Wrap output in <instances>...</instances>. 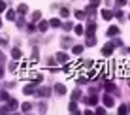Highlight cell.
I'll return each instance as SVG.
<instances>
[{
	"instance_id": "obj_24",
	"label": "cell",
	"mask_w": 130,
	"mask_h": 115,
	"mask_svg": "<svg viewBox=\"0 0 130 115\" xmlns=\"http://www.w3.org/2000/svg\"><path fill=\"white\" fill-rule=\"evenodd\" d=\"M42 19V11H34L32 13V21H40Z\"/></svg>"
},
{
	"instance_id": "obj_26",
	"label": "cell",
	"mask_w": 130,
	"mask_h": 115,
	"mask_svg": "<svg viewBox=\"0 0 130 115\" xmlns=\"http://www.w3.org/2000/svg\"><path fill=\"white\" fill-rule=\"evenodd\" d=\"M119 113H121V115L128 113V106H119Z\"/></svg>"
},
{
	"instance_id": "obj_10",
	"label": "cell",
	"mask_w": 130,
	"mask_h": 115,
	"mask_svg": "<svg viewBox=\"0 0 130 115\" xmlns=\"http://www.w3.org/2000/svg\"><path fill=\"white\" fill-rule=\"evenodd\" d=\"M55 60H59V62H66V60H68V55H66V53H57Z\"/></svg>"
},
{
	"instance_id": "obj_29",
	"label": "cell",
	"mask_w": 130,
	"mask_h": 115,
	"mask_svg": "<svg viewBox=\"0 0 130 115\" xmlns=\"http://www.w3.org/2000/svg\"><path fill=\"white\" fill-rule=\"evenodd\" d=\"M0 100H6V102H8V100H10V96H8V92H0Z\"/></svg>"
},
{
	"instance_id": "obj_4",
	"label": "cell",
	"mask_w": 130,
	"mask_h": 115,
	"mask_svg": "<svg viewBox=\"0 0 130 115\" xmlns=\"http://www.w3.org/2000/svg\"><path fill=\"white\" fill-rule=\"evenodd\" d=\"M36 94H38V96H42V98H47V96L51 94V89H49V87H42V89H38V91H36Z\"/></svg>"
},
{
	"instance_id": "obj_8",
	"label": "cell",
	"mask_w": 130,
	"mask_h": 115,
	"mask_svg": "<svg viewBox=\"0 0 130 115\" xmlns=\"http://www.w3.org/2000/svg\"><path fill=\"white\" fill-rule=\"evenodd\" d=\"M102 17H104L106 21H109V19H113V17H115V13L109 11V10H102Z\"/></svg>"
},
{
	"instance_id": "obj_13",
	"label": "cell",
	"mask_w": 130,
	"mask_h": 115,
	"mask_svg": "<svg viewBox=\"0 0 130 115\" xmlns=\"http://www.w3.org/2000/svg\"><path fill=\"white\" fill-rule=\"evenodd\" d=\"M117 34H119V28H117V26H109V28H107V36L113 38V36H117Z\"/></svg>"
},
{
	"instance_id": "obj_39",
	"label": "cell",
	"mask_w": 130,
	"mask_h": 115,
	"mask_svg": "<svg viewBox=\"0 0 130 115\" xmlns=\"http://www.w3.org/2000/svg\"><path fill=\"white\" fill-rule=\"evenodd\" d=\"M4 76V70H2V66H0V77H2Z\"/></svg>"
},
{
	"instance_id": "obj_16",
	"label": "cell",
	"mask_w": 130,
	"mask_h": 115,
	"mask_svg": "<svg viewBox=\"0 0 130 115\" xmlns=\"http://www.w3.org/2000/svg\"><path fill=\"white\" fill-rule=\"evenodd\" d=\"M6 19H8V21H15V11H13V10H8V11H6Z\"/></svg>"
},
{
	"instance_id": "obj_17",
	"label": "cell",
	"mask_w": 130,
	"mask_h": 115,
	"mask_svg": "<svg viewBox=\"0 0 130 115\" xmlns=\"http://www.w3.org/2000/svg\"><path fill=\"white\" fill-rule=\"evenodd\" d=\"M83 47H85V45H74L72 53H74V55H81V53H83Z\"/></svg>"
},
{
	"instance_id": "obj_28",
	"label": "cell",
	"mask_w": 130,
	"mask_h": 115,
	"mask_svg": "<svg viewBox=\"0 0 130 115\" xmlns=\"http://www.w3.org/2000/svg\"><path fill=\"white\" fill-rule=\"evenodd\" d=\"M72 98H74V100H79V98H81V92H79V91H74V92H72Z\"/></svg>"
},
{
	"instance_id": "obj_14",
	"label": "cell",
	"mask_w": 130,
	"mask_h": 115,
	"mask_svg": "<svg viewBox=\"0 0 130 115\" xmlns=\"http://www.w3.org/2000/svg\"><path fill=\"white\" fill-rule=\"evenodd\" d=\"M11 57H13V59H21V57H23V51L15 47V49H11Z\"/></svg>"
},
{
	"instance_id": "obj_6",
	"label": "cell",
	"mask_w": 130,
	"mask_h": 115,
	"mask_svg": "<svg viewBox=\"0 0 130 115\" xmlns=\"http://www.w3.org/2000/svg\"><path fill=\"white\" fill-rule=\"evenodd\" d=\"M94 30H96V23H89L87 25V28H85V34H87V36H94Z\"/></svg>"
},
{
	"instance_id": "obj_15",
	"label": "cell",
	"mask_w": 130,
	"mask_h": 115,
	"mask_svg": "<svg viewBox=\"0 0 130 115\" xmlns=\"http://www.w3.org/2000/svg\"><path fill=\"white\" fill-rule=\"evenodd\" d=\"M68 111H72V113H79V109H77V104H75V100H74V102H70V106H68Z\"/></svg>"
},
{
	"instance_id": "obj_5",
	"label": "cell",
	"mask_w": 130,
	"mask_h": 115,
	"mask_svg": "<svg viewBox=\"0 0 130 115\" xmlns=\"http://www.w3.org/2000/svg\"><path fill=\"white\" fill-rule=\"evenodd\" d=\"M85 100V104H89V106H96L98 104V96H96V92H92L89 98H83Z\"/></svg>"
},
{
	"instance_id": "obj_34",
	"label": "cell",
	"mask_w": 130,
	"mask_h": 115,
	"mask_svg": "<svg viewBox=\"0 0 130 115\" xmlns=\"http://www.w3.org/2000/svg\"><path fill=\"white\" fill-rule=\"evenodd\" d=\"M104 113H106L104 108H98V109H96V115H104Z\"/></svg>"
},
{
	"instance_id": "obj_32",
	"label": "cell",
	"mask_w": 130,
	"mask_h": 115,
	"mask_svg": "<svg viewBox=\"0 0 130 115\" xmlns=\"http://www.w3.org/2000/svg\"><path fill=\"white\" fill-rule=\"evenodd\" d=\"M115 17H117V19H121V21L124 19V15H123V11H121V10H117V11H115Z\"/></svg>"
},
{
	"instance_id": "obj_21",
	"label": "cell",
	"mask_w": 130,
	"mask_h": 115,
	"mask_svg": "<svg viewBox=\"0 0 130 115\" xmlns=\"http://www.w3.org/2000/svg\"><path fill=\"white\" fill-rule=\"evenodd\" d=\"M21 109H23V113H26V111H30V109H32V104H28V102H25L23 106H21Z\"/></svg>"
},
{
	"instance_id": "obj_11",
	"label": "cell",
	"mask_w": 130,
	"mask_h": 115,
	"mask_svg": "<svg viewBox=\"0 0 130 115\" xmlns=\"http://www.w3.org/2000/svg\"><path fill=\"white\" fill-rule=\"evenodd\" d=\"M17 13H21V15L28 13V6H26V4H19V6H17Z\"/></svg>"
},
{
	"instance_id": "obj_41",
	"label": "cell",
	"mask_w": 130,
	"mask_h": 115,
	"mask_svg": "<svg viewBox=\"0 0 130 115\" xmlns=\"http://www.w3.org/2000/svg\"><path fill=\"white\" fill-rule=\"evenodd\" d=\"M0 26H2V21H0Z\"/></svg>"
},
{
	"instance_id": "obj_2",
	"label": "cell",
	"mask_w": 130,
	"mask_h": 115,
	"mask_svg": "<svg viewBox=\"0 0 130 115\" xmlns=\"http://www.w3.org/2000/svg\"><path fill=\"white\" fill-rule=\"evenodd\" d=\"M113 47H115V45H113L111 42H109V43H106V45L102 47V55H104V57H109L111 53H113Z\"/></svg>"
},
{
	"instance_id": "obj_35",
	"label": "cell",
	"mask_w": 130,
	"mask_h": 115,
	"mask_svg": "<svg viewBox=\"0 0 130 115\" xmlns=\"http://www.w3.org/2000/svg\"><path fill=\"white\" fill-rule=\"evenodd\" d=\"M8 68H10V70H15L17 64H15V62H10V64H8Z\"/></svg>"
},
{
	"instance_id": "obj_1",
	"label": "cell",
	"mask_w": 130,
	"mask_h": 115,
	"mask_svg": "<svg viewBox=\"0 0 130 115\" xmlns=\"http://www.w3.org/2000/svg\"><path fill=\"white\" fill-rule=\"evenodd\" d=\"M36 87H38V85H36L34 81H30L28 85L23 89V92H25V94H36Z\"/></svg>"
},
{
	"instance_id": "obj_7",
	"label": "cell",
	"mask_w": 130,
	"mask_h": 115,
	"mask_svg": "<svg viewBox=\"0 0 130 115\" xmlns=\"http://www.w3.org/2000/svg\"><path fill=\"white\" fill-rule=\"evenodd\" d=\"M104 106H107V108H113V106H115V100H113V96L106 94V96H104Z\"/></svg>"
},
{
	"instance_id": "obj_36",
	"label": "cell",
	"mask_w": 130,
	"mask_h": 115,
	"mask_svg": "<svg viewBox=\"0 0 130 115\" xmlns=\"http://www.w3.org/2000/svg\"><path fill=\"white\" fill-rule=\"evenodd\" d=\"M100 2H102V0H92L91 4H92V6H94V8H96V6H100Z\"/></svg>"
},
{
	"instance_id": "obj_30",
	"label": "cell",
	"mask_w": 130,
	"mask_h": 115,
	"mask_svg": "<svg viewBox=\"0 0 130 115\" xmlns=\"http://www.w3.org/2000/svg\"><path fill=\"white\" fill-rule=\"evenodd\" d=\"M38 109H40V113H45V111H47V106H45V104H40Z\"/></svg>"
},
{
	"instance_id": "obj_3",
	"label": "cell",
	"mask_w": 130,
	"mask_h": 115,
	"mask_svg": "<svg viewBox=\"0 0 130 115\" xmlns=\"http://www.w3.org/2000/svg\"><path fill=\"white\" fill-rule=\"evenodd\" d=\"M104 89L109 91V92H113V94H119V92H117V87H115L113 81H106V83H104Z\"/></svg>"
},
{
	"instance_id": "obj_42",
	"label": "cell",
	"mask_w": 130,
	"mask_h": 115,
	"mask_svg": "<svg viewBox=\"0 0 130 115\" xmlns=\"http://www.w3.org/2000/svg\"><path fill=\"white\" fill-rule=\"evenodd\" d=\"M128 111H130V108H128Z\"/></svg>"
},
{
	"instance_id": "obj_23",
	"label": "cell",
	"mask_w": 130,
	"mask_h": 115,
	"mask_svg": "<svg viewBox=\"0 0 130 115\" xmlns=\"http://www.w3.org/2000/svg\"><path fill=\"white\" fill-rule=\"evenodd\" d=\"M68 45H72V40L66 36V38H62V47H68Z\"/></svg>"
},
{
	"instance_id": "obj_22",
	"label": "cell",
	"mask_w": 130,
	"mask_h": 115,
	"mask_svg": "<svg viewBox=\"0 0 130 115\" xmlns=\"http://www.w3.org/2000/svg\"><path fill=\"white\" fill-rule=\"evenodd\" d=\"M85 13H87V15H94V6H92V4L87 6V8H85Z\"/></svg>"
},
{
	"instance_id": "obj_27",
	"label": "cell",
	"mask_w": 130,
	"mask_h": 115,
	"mask_svg": "<svg viewBox=\"0 0 130 115\" xmlns=\"http://www.w3.org/2000/svg\"><path fill=\"white\" fill-rule=\"evenodd\" d=\"M75 17H77V19H85V11H81V10H75Z\"/></svg>"
},
{
	"instance_id": "obj_31",
	"label": "cell",
	"mask_w": 130,
	"mask_h": 115,
	"mask_svg": "<svg viewBox=\"0 0 130 115\" xmlns=\"http://www.w3.org/2000/svg\"><path fill=\"white\" fill-rule=\"evenodd\" d=\"M68 15H70V11L66 10V8H62L60 10V17H68Z\"/></svg>"
},
{
	"instance_id": "obj_33",
	"label": "cell",
	"mask_w": 130,
	"mask_h": 115,
	"mask_svg": "<svg viewBox=\"0 0 130 115\" xmlns=\"http://www.w3.org/2000/svg\"><path fill=\"white\" fill-rule=\"evenodd\" d=\"M62 28H64V30H72V28H74V25H72V23H64V25H62Z\"/></svg>"
},
{
	"instance_id": "obj_12",
	"label": "cell",
	"mask_w": 130,
	"mask_h": 115,
	"mask_svg": "<svg viewBox=\"0 0 130 115\" xmlns=\"http://www.w3.org/2000/svg\"><path fill=\"white\" fill-rule=\"evenodd\" d=\"M47 28H49V23H47V21H40V25H38V30H40V32H45Z\"/></svg>"
},
{
	"instance_id": "obj_18",
	"label": "cell",
	"mask_w": 130,
	"mask_h": 115,
	"mask_svg": "<svg viewBox=\"0 0 130 115\" xmlns=\"http://www.w3.org/2000/svg\"><path fill=\"white\" fill-rule=\"evenodd\" d=\"M8 108H10V111H13V109L17 108V100H13V98H10V100H8Z\"/></svg>"
},
{
	"instance_id": "obj_37",
	"label": "cell",
	"mask_w": 130,
	"mask_h": 115,
	"mask_svg": "<svg viewBox=\"0 0 130 115\" xmlns=\"http://www.w3.org/2000/svg\"><path fill=\"white\" fill-rule=\"evenodd\" d=\"M8 111H10V108H8V106H6V108H0V113H8Z\"/></svg>"
},
{
	"instance_id": "obj_38",
	"label": "cell",
	"mask_w": 130,
	"mask_h": 115,
	"mask_svg": "<svg viewBox=\"0 0 130 115\" xmlns=\"http://www.w3.org/2000/svg\"><path fill=\"white\" fill-rule=\"evenodd\" d=\"M126 4V0H117V6H124Z\"/></svg>"
},
{
	"instance_id": "obj_20",
	"label": "cell",
	"mask_w": 130,
	"mask_h": 115,
	"mask_svg": "<svg viewBox=\"0 0 130 115\" xmlns=\"http://www.w3.org/2000/svg\"><path fill=\"white\" fill-rule=\"evenodd\" d=\"M74 30H75V34H77V36H81V34H85V28L81 25H77V26H74Z\"/></svg>"
},
{
	"instance_id": "obj_25",
	"label": "cell",
	"mask_w": 130,
	"mask_h": 115,
	"mask_svg": "<svg viewBox=\"0 0 130 115\" xmlns=\"http://www.w3.org/2000/svg\"><path fill=\"white\" fill-rule=\"evenodd\" d=\"M49 25L57 28V26H60V19H51V21H49Z\"/></svg>"
},
{
	"instance_id": "obj_19",
	"label": "cell",
	"mask_w": 130,
	"mask_h": 115,
	"mask_svg": "<svg viewBox=\"0 0 130 115\" xmlns=\"http://www.w3.org/2000/svg\"><path fill=\"white\" fill-rule=\"evenodd\" d=\"M94 43H96L94 36H89V38H87V42H85V45H87V47H92V45H94Z\"/></svg>"
},
{
	"instance_id": "obj_9",
	"label": "cell",
	"mask_w": 130,
	"mask_h": 115,
	"mask_svg": "<svg viewBox=\"0 0 130 115\" xmlns=\"http://www.w3.org/2000/svg\"><path fill=\"white\" fill-rule=\"evenodd\" d=\"M55 92L57 94H66V87L62 85V83H57L55 85Z\"/></svg>"
},
{
	"instance_id": "obj_40",
	"label": "cell",
	"mask_w": 130,
	"mask_h": 115,
	"mask_svg": "<svg viewBox=\"0 0 130 115\" xmlns=\"http://www.w3.org/2000/svg\"><path fill=\"white\" fill-rule=\"evenodd\" d=\"M128 87H130V77H128Z\"/></svg>"
}]
</instances>
